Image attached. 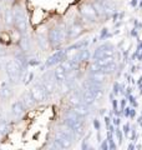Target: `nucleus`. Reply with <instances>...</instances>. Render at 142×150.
I'll return each instance as SVG.
<instances>
[{"label":"nucleus","instance_id":"nucleus-2","mask_svg":"<svg viewBox=\"0 0 142 150\" xmlns=\"http://www.w3.org/2000/svg\"><path fill=\"white\" fill-rule=\"evenodd\" d=\"M80 11H81V15L84 18L89 19V20H92V21H97L98 15H97L96 10H95L93 5H91V4H85V5H82Z\"/></svg>","mask_w":142,"mask_h":150},{"label":"nucleus","instance_id":"nucleus-15","mask_svg":"<svg viewBox=\"0 0 142 150\" xmlns=\"http://www.w3.org/2000/svg\"><path fill=\"white\" fill-rule=\"evenodd\" d=\"M19 45H20V48H21L22 51H27V50H29L30 44H29V40H27V38L26 36H21L20 40H19Z\"/></svg>","mask_w":142,"mask_h":150},{"label":"nucleus","instance_id":"nucleus-16","mask_svg":"<svg viewBox=\"0 0 142 150\" xmlns=\"http://www.w3.org/2000/svg\"><path fill=\"white\" fill-rule=\"evenodd\" d=\"M105 78H106V71H102V70L93 71V74H92V79L95 81H102Z\"/></svg>","mask_w":142,"mask_h":150},{"label":"nucleus","instance_id":"nucleus-24","mask_svg":"<svg viewBox=\"0 0 142 150\" xmlns=\"http://www.w3.org/2000/svg\"><path fill=\"white\" fill-rule=\"evenodd\" d=\"M5 86H9V84L6 80H1L0 81V88H5Z\"/></svg>","mask_w":142,"mask_h":150},{"label":"nucleus","instance_id":"nucleus-19","mask_svg":"<svg viewBox=\"0 0 142 150\" xmlns=\"http://www.w3.org/2000/svg\"><path fill=\"white\" fill-rule=\"evenodd\" d=\"M61 67H63L66 70V71H71L72 68H74V64H72L71 60H64V62L61 63Z\"/></svg>","mask_w":142,"mask_h":150},{"label":"nucleus","instance_id":"nucleus-25","mask_svg":"<svg viewBox=\"0 0 142 150\" xmlns=\"http://www.w3.org/2000/svg\"><path fill=\"white\" fill-rule=\"evenodd\" d=\"M0 55H4V49L0 46Z\"/></svg>","mask_w":142,"mask_h":150},{"label":"nucleus","instance_id":"nucleus-22","mask_svg":"<svg viewBox=\"0 0 142 150\" xmlns=\"http://www.w3.org/2000/svg\"><path fill=\"white\" fill-rule=\"evenodd\" d=\"M69 90H70V86L67 85V84H66L65 81L61 83V91H63V93H67Z\"/></svg>","mask_w":142,"mask_h":150},{"label":"nucleus","instance_id":"nucleus-21","mask_svg":"<svg viewBox=\"0 0 142 150\" xmlns=\"http://www.w3.org/2000/svg\"><path fill=\"white\" fill-rule=\"evenodd\" d=\"M39 44H40V46L42 49H47V43H46V40L42 36H39Z\"/></svg>","mask_w":142,"mask_h":150},{"label":"nucleus","instance_id":"nucleus-8","mask_svg":"<svg viewBox=\"0 0 142 150\" xmlns=\"http://www.w3.org/2000/svg\"><path fill=\"white\" fill-rule=\"evenodd\" d=\"M24 109H25V105L22 104V101H15L11 106V111L15 116H20L24 112Z\"/></svg>","mask_w":142,"mask_h":150},{"label":"nucleus","instance_id":"nucleus-7","mask_svg":"<svg viewBox=\"0 0 142 150\" xmlns=\"http://www.w3.org/2000/svg\"><path fill=\"white\" fill-rule=\"evenodd\" d=\"M84 103L86 105H90V104H92V103L96 100V98H95V95H93V91H92V89L91 88H89V89H86V91L84 93Z\"/></svg>","mask_w":142,"mask_h":150},{"label":"nucleus","instance_id":"nucleus-13","mask_svg":"<svg viewBox=\"0 0 142 150\" xmlns=\"http://www.w3.org/2000/svg\"><path fill=\"white\" fill-rule=\"evenodd\" d=\"M4 19H5V24L8 26H10L14 23V11L11 10V9H8V10L5 11V16H4Z\"/></svg>","mask_w":142,"mask_h":150},{"label":"nucleus","instance_id":"nucleus-17","mask_svg":"<svg viewBox=\"0 0 142 150\" xmlns=\"http://www.w3.org/2000/svg\"><path fill=\"white\" fill-rule=\"evenodd\" d=\"M0 96L1 99H9L11 96V90L9 86H5V88H0Z\"/></svg>","mask_w":142,"mask_h":150},{"label":"nucleus","instance_id":"nucleus-14","mask_svg":"<svg viewBox=\"0 0 142 150\" xmlns=\"http://www.w3.org/2000/svg\"><path fill=\"white\" fill-rule=\"evenodd\" d=\"M75 112H76L79 116H85V115L89 114V110H87V108L85 106V105L79 104V105L75 106Z\"/></svg>","mask_w":142,"mask_h":150},{"label":"nucleus","instance_id":"nucleus-10","mask_svg":"<svg viewBox=\"0 0 142 150\" xmlns=\"http://www.w3.org/2000/svg\"><path fill=\"white\" fill-rule=\"evenodd\" d=\"M92 5H93L95 10H96V13H97L98 16H102V18H103V16L106 15V11H105V9H103V5H102L101 1H95Z\"/></svg>","mask_w":142,"mask_h":150},{"label":"nucleus","instance_id":"nucleus-4","mask_svg":"<svg viewBox=\"0 0 142 150\" xmlns=\"http://www.w3.org/2000/svg\"><path fill=\"white\" fill-rule=\"evenodd\" d=\"M55 140L58 142L63 148H69L71 146V143H72V140H71L69 137H66L64 133H61V131H58L55 135Z\"/></svg>","mask_w":142,"mask_h":150},{"label":"nucleus","instance_id":"nucleus-3","mask_svg":"<svg viewBox=\"0 0 142 150\" xmlns=\"http://www.w3.org/2000/svg\"><path fill=\"white\" fill-rule=\"evenodd\" d=\"M30 93H31V95H32V98H34V100H35L36 103H40V101H42V100H45V98H46V95H45L46 90L44 89V86L39 85V84L32 86L31 90H30Z\"/></svg>","mask_w":142,"mask_h":150},{"label":"nucleus","instance_id":"nucleus-1","mask_svg":"<svg viewBox=\"0 0 142 150\" xmlns=\"http://www.w3.org/2000/svg\"><path fill=\"white\" fill-rule=\"evenodd\" d=\"M14 23H15V25L18 26L19 31L25 33L27 24H26L25 18H24V15H22V11L20 10V8H16L15 10H14Z\"/></svg>","mask_w":142,"mask_h":150},{"label":"nucleus","instance_id":"nucleus-12","mask_svg":"<svg viewBox=\"0 0 142 150\" xmlns=\"http://www.w3.org/2000/svg\"><path fill=\"white\" fill-rule=\"evenodd\" d=\"M113 53H115V50H113L112 48H105V49H102L101 51H98V53H97V58H106V56H112Z\"/></svg>","mask_w":142,"mask_h":150},{"label":"nucleus","instance_id":"nucleus-6","mask_svg":"<svg viewBox=\"0 0 142 150\" xmlns=\"http://www.w3.org/2000/svg\"><path fill=\"white\" fill-rule=\"evenodd\" d=\"M66 76H67V71L61 67L59 68H56L55 70V78H56V80H58L59 83H63V81H66Z\"/></svg>","mask_w":142,"mask_h":150},{"label":"nucleus","instance_id":"nucleus-26","mask_svg":"<svg viewBox=\"0 0 142 150\" xmlns=\"http://www.w3.org/2000/svg\"><path fill=\"white\" fill-rule=\"evenodd\" d=\"M0 14H1V8H0Z\"/></svg>","mask_w":142,"mask_h":150},{"label":"nucleus","instance_id":"nucleus-20","mask_svg":"<svg viewBox=\"0 0 142 150\" xmlns=\"http://www.w3.org/2000/svg\"><path fill=\"white\" fill-rule=\"evenodd\" d=\"M70 104L74 105V106H76V105L80 104V98H79V95H77L76 93H74L72 95H71V98H70Z\"/></svg>","mask_w":142,"mask_h":150},{"label":"nucleus","instance_id":"nucleus-11","mask_svg":"<svg viewBox=\"0 0 142 150\" xmlns=\"http://www.w3.org/2000/svg\"><path fill=\"white\" fill-rule=\"evenodd\" d=\"M81 31H82V26L79 25V24H75V25L71 26V29H70V36L76 38L77 35L81 34Z\"/></svg>","mask_w":142,"mask_h":150},{"label":"nucleus","instance_id":"nucleus-9","mask_svg":"<svg viewBox=\"0 0 142 150\" xmlns=\"http://www.w3.org/2000/svg\"><path fill=\"white\" fill-rule=\"evenodd\" d=\"M21 101H22V104L25 105V108H30V106L34 105V103H36V101L34 100V98H32V95H31V93H30V91L24 94V96H22Z\"/></svg>","mask_w":142,"mask_h":150},{"label":"nucleus","instance_id":"nucleus-23","mask_svg":"<svg viewBox=\"0 0 142 150\" xmlns=\"http://www.w3.org/2000/svg\"><path fill=\"white\" fill-rule=\"evenodd\" d=\"M31 79H32V73H27V74L25 75V78H24V83L27 84V83L31 80Z\"/></svg>","mask_w":142,"mask_h":150},{"label":"nucleus","instance_id":"nucleus-5","mask_svg":"<svg viewBox=\"0 0 142 150\" xmlns=\"http://www.w3.org/2000/svg\"><path fill=\"white\" fill-rule=\"evenodd\" d=\"M63 39H64V35L61 34V31L58 30V29H53L49 33V43H51V44L56 45V44H59Z\"/></svg>","mask_w":142,"mask_h":150},{"label":"nucleus","instance_id":"nucleus-18","mask_svg":"<svg viewBox=\"0 0 142 150\" xmlns=\"http://www.w3.org/2000/svg\"><path fill=\"white\" fill-rule=\"evenodd\" d=\"M42 86H44V89L46 90V93H53L54 91V84L51 83L50 80H44V83H42Z\"/></svg>","mask_w":142,"mask_h":150}]
</instances>
